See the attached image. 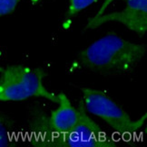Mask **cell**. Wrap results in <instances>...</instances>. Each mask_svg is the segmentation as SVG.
<instances>
[{"label": "cell", "mask_w": 147, "mask_h": 147, "mask_svg": "<svg viewBox=\"0 0 147 147\" xmlns=\"http://www.w3.org/2000/svg\"><path fill=\"white\" fill-rule=\"evenodd\" d=\"M81 93L85 110L103 120L117 133L124 135L135 133L141 129L147 118V115L144 114L137 120L132 119L109 95L99 89L81 88Z\"/></svg>", "instance_id": "3957f363"}, {"label": "cell", "mask_w": 147, "mask_h": 147, "mask_svg": "<svg viewBox=\"0 0 147 147\" xmlns=\"http://www.w3.org/2000/svg\"><path fill=\"white\" fill-rule=\"evenodd\" d=\"M30 1H31V4L34 5H36V4L39 3L41 0H30Z\"/></svg>", "instance_id": "8fae6325"}, {"label": "cell", "mask_w": 147, "mask_h": 147, "mask_svg": "<svg viewBox=\"0 0 147 147\" xmlns=\"http://www.w3.org/2000/svg\"><path fill=\"white\" fill-rule=\"evenodd\" d=\"M125 7L122 11L103 14L89 18L85 30L95 29L110 22L124 24L126 28L144 36L147 30V0H124Z\"/></svg>", "instance_id": "5b68a950"}, {"label": "cell", "mask_w": 147, "mask_h": 147, "mask_svg": "<svg viewBox=\"0 0 147 147\" xmlns=\"http://www.w3.org/2000/svg\"><path fill=\"white\" fill-rule=\"evenodd\" d=\"M48 73L40 67L11 64L0 67V101H24L31 98H43L58 102V95L49 91L44 80Z\"/></svg>", "instance_id": "7a4b0ae2"}, {"label": "cell", "mask_w": 147, "mask_h": 147, "mask_svg": "<svg viewBox=\"0 0 147 147\" xmlns=\"http://www.w3.org/2000/svg\"><path fill=\"white\" fill-rule=\"evenodd\" d=\"M58 95V107L51 112L47 120L49 129L57 135L70 133L78 122V109L75 107L67 96L60 92Z\"/></svg>", "instance_id": "8992f818"}, {"label": "cell", "mask_w": 147, "mask_h": 147, "mask_svg": "<svg viewBox=\"0 0 147 147\" xmlns=\"http://www.w3.org/2000/svg\"><path fill=\"white\" fill-rule=\"evenodd\" d=\"M113 1H114V0H104V2H103V4H102L101 7L98 9V11H97V13H96V15H95L94 16H101V15L105 14V10L107 9L108 5H109L110 4H112Z\"/></svg>", "instance_id": "30bf717a"}, {"label": "cell", "mask_w": 147, "mask_h": 147, "mask_svg": "<svg viewBox=\"0 0 147 147\" xmlns=\"http://www.w3.org/2000/svg\"><path fill=\"white\" fill-rule=\"evenodd\" d=\"M146 53L144 44L124 40L116 33H108L83 49L75 65L105 76L131 73Z\"/></svg>", "instance_id": "6da1fadb"}, {"label": "cell", "mask_w": 147, "mask_h": 147, "mask_svg": "<svg viewBox=\"0 0 147 147\" xmlns=\"http://www.w3.org/2000/svg\"><path fill=\"white\" fill-rule=\"evenodd\" d=\"M98 1L99 0H70L65 19H64L63 26L67 28L70 24V22L75 16H77L83 10L87 8L88 6H90L92 4Z\"/></svg>", "instance_id": "ba28073f"}, {"label": "cell", "mask_w": 147, "mask_h": 147, "mask_svg": "<svg viewBox=\"0 0 147 147\" xmlns=\"http://www.w3.org/2000/svg\"><path fill=\"white\" fill-rule=\"evenodd\" d=\"M16 145L15 121L4 113H0V147Z\"/></svg>", "instance_id": "52a82bcc"}, {"label": "cell", "mask_w": 147, "mask_h": 147, "mask_svg": "<svg viewBox=\"0 0 147 147\" xmlns=\"http://www.w3.org/2000/svg\"><path fill=\"white\" fill-rule=\"evenodd\" d=\"M21 0H0V17L11 15Z\"/></svg>", "instance_id": "9c48e42d"}, {"label": "cell", "mask_w": 147, "mask_h": 147, "mask_svg": "<svg viewBox=\"0 0 147 147\" xmlns=\"http://www.w3.org/2000/svg\"><path fill=\"white\" fill-rule=\"evenodd\" d=\"M79 117L73 130L66 135L38 144L43 147H114L116 144L103 136V130L88 116L81 100L77 107Z\"/></svg>", "instance_id": "277c9868"}]
</instances>
